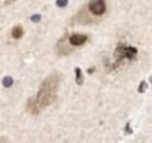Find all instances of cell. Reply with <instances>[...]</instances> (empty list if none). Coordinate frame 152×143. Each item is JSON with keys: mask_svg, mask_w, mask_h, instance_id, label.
I'll return each mask as SVG.
<instances>
[{"mask_svg": "<svg viewBox=\"0 0 152 143\" xmlns=\"http://www.w3.org/2000/svg\"><path fill=\"white\" fill-rule=\"evenodd\" d=\"M67 39H69V43L73 48H79V46H84L90 40V36L85 34V33H73V34L67 36Z\"/></svg>", "mask_w": 152, "mask_h": 143, "instance_id": "obj_5", "label": "cell"}, {"mask_svg": "<svg viewBox=\"0 0 152 143\" xmlns=\"http://www.w3.org/2000/svg\"><path fill=\"white\" fill-rule=\"evenodd\" d=\"M136 54H137V49H136V48H133V46H125V45L119 43V45L116 46V49H115L113 58H115V63H119V61H122V60H134Z\"/></svg>", "mask_w": 152, "mask_h": 143, "instance_id": "obj_3", "label": "cell"}, {"mask_svg": "<svg viewBox=\"0 0 152 143\" xmlns=\"http://www.w3.org/2000/svg\"><path fill=\"white\" fill-rule=\"evenodd\" d=\"M61 84V73L54 72L51 73L40 85L37 94L34 97H30L27 100L26 104V110L31 115H39L45 107L51 106L55 103L57 100V94H58V88Z\"/></svg>", "mask_w": 152, "mask_h": 143, "instance_id": "obj_1", "label": "cell"}, {"mask_svg": "<svg viewBox=\"0 0 152 143\" xmlns=\"http://www.w3.org/2000/svg\"><path fill=\"white\" fill-rule=\"evenodd\" d=\"M106 11H107L106 0H90L88 5L72 18V24H75V23H78V24L100 23L102 18L106 15Z\"/></svg>", "mask_w": 152, "mask_h": 143, "instance_id": "obj_2", "label": "cell"}, {"mask_svg": "<svg viewBox=\"0 0 152 143\" xmlns=\"http://www.w3.org/2000/svg\"><path fill=\"white\" fill-rule=\"evenodd\" d=\"M75 72H76V84H78V85H82V73H81V69L79 67H76L75 69Z\"/></svg>", "mask_w": 152, "mask_h": 143, "instance_id": "obj_7", "label": "cell"}, {"mask_svg": "<svg viewBox=\"0 0 152 143\" xmlns=\"http://www.w3.org/2000/svg\"><path fill=\"white\" fill-rule=\"evenodd\" d=\"M67 5V0H57V6H60V8H64Z\"/></svg>", "mask_w": 152, "mask_h": 143, "instance_id": "obj_8", "label": "cell"}, {"mask_svg": "<svg viewBox=\"0 0 152 143\" xmlns=\"http://www.w3.org/2000/svg\"><path fill=\"white\" fill-rule=\"evenodd\" d=\"M67 36H69V34H64V36L57 42V45H55V52H57V55H58V57L69 55V54H72V52H73V49H75V48L69 43Z\"/></svg>", "mask_w": 152, "mask_h": 143, "instance_id": "obj_4", "label": "cell"}, {"mask_svg": "<svg viewBox=\"0 0 152 143\" xmlns=\"http://www.w3.org/2000/svg\"><path fill=\"white\" fill-rule=\"evenodd\" d=\"M145 90H146V84L143 82V85H142V87L139 88V91H145Z\"/></svg>", "mask_w": 152, "mask_h": 143, "instance_id": "obj_9", "label": "cell"}, {"mask_svg": "<svg viewBox=\"0 0 152 143\" xmlns=\"http://www.w3.org/2000/svg\"><path fill=\"white\" fill-rule=\"evenodd\" d=\"M24 36V28H23V26H15L12 30H11V37L14 39V40H18V39H21Z\"/></svg>", "mask_w": 152, "mask_h": 143, "instance_id": "obj_6", "label": "cell"}]
</instances>
